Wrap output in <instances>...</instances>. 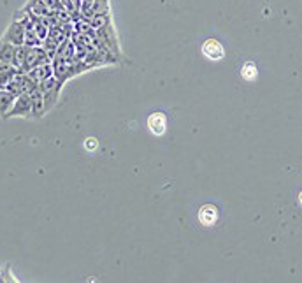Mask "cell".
I'll return each mask as SVG.
<instances>
[{
  "label": "cell",
  "mask_w": 302,
  "mask_h": 283,
  "mask_svg": "<svg viewBox=\"0 0 302 283\" xmlns=\"http://www.w3.org/2000/svg\"><path fill=\"white\" fill-rule=\"evenodd\" d=\"M18 72L20 71H18L14 65H9V63L0 60V90L7 88V85L12 81V78H14Z\"/></svg>",
  "instance_id": "9"
},
{
  "label": "cell",
  "mask_w": 302,
  "mask_h": 283,
  "mask_svg": "<svg viewBox=\"0 0 302 283\" xmlns=\"http://www.w3.org/2000/svg\"><path fill=\"white\" fill-rule=\"evenodd\" d=\"M14 100H16V95L12 94V92H9L7 88L0 90V116H5V113H7V111L12 107V104H14Z\"/></svg>",
  "instance_id": "11"
},
{
  "label": "cell",
  "mask_w": 302,
  "mask_h": 283,
  "mask_svg": "<svg viewBox=\"0 0 302 283\" xmlns=\"http://www.w3.org/2000/svg\"><path fill=\"white\" fill-rule=\"evenodd\" d=\"M16 53H18V46H16V44L0 39V60H2V62L16 67Z\"/></svg>",
  "instance_id": "5"
},
{
  "label": "cell",
  "mask_w": 302,
  "mask_h": 283,
  "mask_svg": "<svg viewBox=\"0 0 302 283\" xmlns=\"http://www.w3.org/2000/svg\"><path fill=\"white\" fill-rule=\"evenodd\" d=\"M199 220H200V224L206 225V227H211V225H215L216 220H218V209L211 204L202 206L199 211Z\"/></svg>",
  "instance_id": "7"
},
{
  "label": "cell",
  "mask_w": 302,
  "mask_h": 283,
  "mask_svg": "<svg viewBox=\"0 0 302 283\" xmlns=\"http://www.w3.org/2000/svg\"><path fill=\"white\" fill-rule=\"evenodd\" d=\"M2 39L7 41V43L16 44V46L25 44V23L23 21L14 16V20H12V23L9 25V28L5 30L4 36H2Z\"/></svg>",
  "instance_id": "3"
},
{
  "label": "cell",
  "mask_w": 302,
  "mask_h": 283,
  "mask_svg": "<svg viewBox=\"0 0 302 283\" xmlns=\"http://www.w3.org/2000/svg\"><path fill=\"white\" fill-rule=\"evenodd\" d=\"M148 127L151 130V134L162 136L167 130V118L164 113H153L148 118Z\"/></svg>",
  "instance_id": "6"
},
{
  "label": "cell",
  "mask_w": 302,
  "mask_h": 283,
  "mask_svg": "<svg viewBox=\"0 0 302 283\" xmlns=\"http://www.w3.org/2000/svg\"><path fill=\"white\" fill-rule=\"evenodd\" d=\"M62 87L63 85L55 78V76H51V78H47L39 83V88H41V92H43V97H44V109H46V113L47 111H51L53 107L56 106L60 92H62Z\"/></svg>",
  "instance_id": "1"
},
{
  "label": "cell",
  "mask_w": 302,
  "mask_h": 283,
  "mask_svg": "<svg viewBox=\"0 0 302 283\" xmlns=\"http://www.w3.org/2000/svg\"><path fill=\"white\" fill-rule=\"evenodd\" d=\"M32 111H34V106H32L30 94H21L16 97L14 104L5 113L4 118H16V116H20V118H32Z\"/></svg>",
  "instance_id": "2"
},
{
  "label": "cell",
  "mask_w": 302,
  "mask_h": 283,
  "mask_svg": "<svg viewBox=\"0 0 302 283\" xmlns=\"http://www.w3.org/2000/svg\"><path fill=\"white\" fill-rule=\"evenodd\" d=\"M202 53H204L206 58L213 60V62H218L225 56V49L216 39H209L202 44Z\"/></svg>",
  "instance_id": "4"
},
{
  "label": "cell",
  "mask_w": 302,
  "mask_h": 283,
  "mask_svg": "<svg viewBox=\"0 0 302 283\" xmlns=\"http://www.w3.org/2000/svg\"><path fill=\"white\" fill-rule=\"evenodd\" d=\"M241 76H243L244 81H253V79H257V76H259V71H257V65L253 62H246L243 65V69H241Z\"/></svg>",
  "instance_id": "12"
},
{
  "label": "cell",
  "mask_w": 302,
  "mask_h": 283,
  "mask_svg": "<svg viewBox=\"0 0 302 283\" xmlns=\"http://www.w3.org/2000/svg\"><path fill=\"white\" fill-rule=\"evenodd\" d=\"M27 74H30L37 83L44 81V79H47V78H51V76H55V72H53V62H47V63H43V65H37L36 69H32V71L27 72Z\"/></svg>",
  "instance_id": "10"
},
{
  "label": "cell",
  "mask_w": 302,
  "mask_h": 283,
  "mask_svg": "<svg viewBox=\"0 0 302 283\" xmlns=\"http://www.w3.org/2000/svg\"><path fill=\"white\" fill-rule=\"evenodd\" d=\"M85 146H86V148H97V141H93V139H88L86 142H85Z\"/></svg>",
  "instance_id": "13"
},
{
  "label": "cell",
  "mask_w": 302,
  "mask_h": 283,
  "mask_svg": "<svg viewBox=\"0 0 302 283\" xmlns=\"http://www.w3.org/2000/svg\"><path fill=\"white\" fill-rule=\"evenodd\" d=\"M32 97V106H34V111H32V118H43L44 114H46V109H44V97H43V92H41V88H37V90H34L30 94Z\"/></svg>",
  "instance_id": "8"
},
{
  "label": "cell",
  "mask_w": 302,
  "mask_h": 283,
  "mask_svg": "<svg viewBox=\"0 0 302 283\" xmlns=\"http://www.w3.org/2000/svg\"><path fill=\"white\" fill-rule=\"evenodd\" d=\"M299 202H301V206H302V190H301V193H299Z\"/></svg>",
  "instance_id": "14"
}]
</instances>
